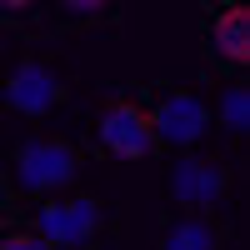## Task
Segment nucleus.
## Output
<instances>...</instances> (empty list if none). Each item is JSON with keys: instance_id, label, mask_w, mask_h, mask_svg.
I'll return each mask as SVG.
<instances>
[{"instance_id": "f257e3e1", "label": "nucleus", "mask_w": 250, "mask_h": 250, "mask_svg": "<svg viewBox=\"0 0 250 250\" xmlns=\"http://www.w3.org/2000/svg\"><path fill=\"white\" fill-rule=\"evenodd\" d=\"M80 165H85V155H80L70 140H60V135H35V140H25V145L10 155V175H15V185H20L25 195L50 200V195H60V190L80 175Z\"/></svg>"}, {"instance_id": "f03ea898", "label": "nucleus", "mask_w": 250, "mask_h": 250, "mask_svg": "<svg viewBox=\"0 0 250 250\" xmlns=\"http://www.w3.org/2000/svg\"><path fill=\"white\" fill-rule=\"evenodd\" d=\"M100 225H105V205L95 195H50L35 210V235L50 250H85L100 235Z\"/></svg>"}, {"instance_id": "7ed1b4c3", "label": "nucleus", "mask_w": 250, "mask_h": 250, "mask_svg": "<svg viewBox=\"0 0 250 250\" xmlns=\"http://www.w3.org/2000/svg\"><path fill=\"white\" fill-rule=\"evenodd\" d=\"M145 115H150L155 145H180V150H190V145H200L210 135V105H205L195 90H160L150 105H145Z\"/></svg>"}, {"instance_id": "20e7f679", "label": "nucleus", "mask_w": 250, "mask_h": 250, "mask_svg": "<svg viewBox=\"0 0 250 250\" xmlns=\"http://www.w3.org/2000/svg\"><path fill=\"white\" fill-rule=\"evenodd\" d=\"M230 195V170L210 155H180L170 170V200L185 215H210Z\"/></svg>"}, {"instance_id": "39448f33", "label": "nucleus", "mask_w": 250, "mask_h": 250, "mask_svg": "<svg viewBox=\"0 0 250 250\" xmlns=\"http://www.w3.org/2000/svg\"><path fill=\"white\" fill-rule=\"evenodd\" d=\"M60 100H65V80H60V70L50 65V60L25 55V60L10 65V75H5V105L15 115L40 120V115H50Z\"/></svg>"}, {"instance_id": "423d86ee", "label": "nucleus", "mask_w": 250, "mask_h": 250, "mask_svg": "<svg viewBox=\"0 0 250 250\" xmlns=\"http://www.w3.org/2000/svg\"><path fill=\"white\" fill-rule=\"evenodd\" d=\"M205 60L230 75L250 65V10L240 0H220L205 10Z\"/></svg>"}, {"instance_id": "0eeeda50", "label": "nucleus", "mask_w": 250, "mask_h": 250, "mask_svg": "<svg viewBox=\"0 0 250 250\" xmlns=\"http://www.w3.org/2000/svg\"><path fill=\"white\" fill-rule=\"evenodd\" d=\"M95 140L100 150H110L115 160H145L155 150V135H150V115H145L140 100H110L95 120Z\"/></svg>"}, {"instance_id": "6e6552de", "label": "nucleus", "mask_w": 250, "mask_h": 250, "mask_svg": "<svg viewBox=\"0 0 250 250\" xmlns=\"http://www.w3.org/2000/svg\"><path fill=\"white\" fill-rule=\"evenodd\" d=\"M160 250H225V225L210 215H180L165 225Z\"/></svg>"}, {"instance_id": "1a4fd4ad", "label": "nucleus", "mask_w": 250, "mask_h": 250, "mask_svg": "<svg viewBox=\"0 0 250 250\" xmlns=\"http://www.w3.org/2000/svg\"><path fill=\"white\" fill-rule=\"evenodd\" d=\"M210 120H220L230 135H245L250 130V85H245V80H230V85L220 90V105H215Z\"/></svg>"}, {"instance_id": "9d476101", "label": "nucleus", "mask_w": 250, "mask_h": 250, "mask_svg": "<svg viewBox=\"0 0 250 250\" xmlns=\"http://www.w3.org/2000/svg\"><path fill=\"white\" fill-rule=\"evenodd\" d=\"M0 250H50V245L35 230H10V235H0Z\"/></svg>"}, {"instance_id": "9b49d317", "label": "nucleus", "mask_w": 250, "mask_h": 250, "mask_svg": "<svg viewBox=\"0 0 250 250\" xmlns=\"http://www.w3.org/2000/svg\"><path fill=\"white\" fill-rule=\"evenodd\" d=\"M0 235H5V205H0Z\"/></svg>"}]
</instances>
